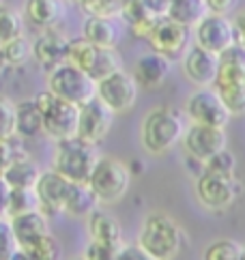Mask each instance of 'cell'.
<instances>
[{
    "mask_svg": "<svg viewBox=\"0 0 245 260\" xmlns=\"http://www.w3.org/2000/svg\"><path fill=\"white\" fill-rule=\"evenodd\" d=\"M183 134H185L183 120L170 106H159L150 110L142 123V132H140L144 148L153 155L168 153L183 138Z\"/></svg>",
    "mask_w": 245,
    "mask_h": 260,
    "instance_id": "3957f363",
    "label": "cell"
},
{
    "mask_svg": "<svg viewBox=\"0 0 245 260\" xmlns=\"http://www.w3.org/2000/svg\"><path fill=\"white\" fill-rule=\"evenodd\" d=\"M48 90H52L56 97L82 106L97 95V80H93L90 73L78 64L65 60L48 71Z\"/></svg>",
    "mask_w": 245,
    "mask_h": 260,
    "instance_id": "277c9868",
    "label": "cell"
},
{
    "mask_svg": "<svg viewBox=\"0 0 245 260\" xmlns=\"http://www.w3.org/2000/svg\"><path fill=\"white\" fill-rule=\"evenodd\" d=\"M120 69V58H118V54L114 52V48H97V54H95V58H93V64H90V78L93 80H101V78H106L110 76L112 71H116Z\"/></svg>",
    "mask_w": 245,
    "mask_h": 260,
    "instance_id": "f1b7e54d",
    "label": "cell"
},
{
    "mask_svg": "<svg viewBox=\"0 0 245 260\" xmlns=\"http://www.w3.org/2000/svg\"><path fill=\"white\" fill-rule=\"evenodd\" d=\"M142 3L155 17H164V15H168V9H170L172 0H142Z\"/></svg>",
    "mask_w": 245,
    "mask_h": 260,
    "instance_id": "ab89813d",
    "label": "cell"
},
{
    "mask_svg": "<svg viewBox=\"0 0 245 260\" xmlns=\"http://www.w3.org/2000/svg\"><path fill=\"white\" fill-rule=\"evenodd\" d=\"M15 134L22 140H30L43 134V116L35 97L15 104Z\"/></svg>",
    "mask_w": 245,
    "mask_h": 260,
    "instance_id": "603a6c76",
    "label": "cell"
},
{
    "mask_svg": "<svg viewBox=\"0 0 245 260\" xmlns=\"http://www.w3.org/2000/svg\"><path fill=\"white\" fill-rule=\"evenodd\" d=\"M9 224H11L13 237L20 245V252L30 247L35 241H39L43 235L50 232V224H48V215L41 209L28 211V213H20V215H11L9 217Z\"/></svg>",
    "mask_w": 245,
    "mask_h": 260,
    "instance_id": "e0dca14e",
    "label": "cell"
},
{
    "mask_svg": "<svg viewBox=\"0 0 245 260\" xmlns=\"http://www.w3.org/2000/svg\"><path fill=\"white\" fill-rule=\"evenodd\" d=\"M234 32H237V43H241L245 48V9L234 17Z\"/></svg>",
    "mask_w": 245,
    "mask_h": 260,
    "instance_id": "60d3db41",
    "label": "cell"
},
{
    "mask_svg": "<svg viewBox=\"0 0 245 260\" xmlns=\"http://www.w3.org/2000/svg\"><path fill=\"white\" fill-rule=\"evenodd\" d=\"M243 260H245V247H243Z\"/></svg>",
    "mask_w": 245,
    "mask_h": 260,
    "instance_id": "7bdbcfd3",
    "label": "cell"
},
{
    "mask_svg": "<svg viewBox=\"0 0 245 260\" xmlns=\"http://www.w3.org/2000/svg\"><path fill=\"white\" fill-rule=\"evenodd\" d=\"M9 191H11V187H9V183L5 181V176L0 174V217L7 215V204H9Z\"/></svg>",
    "mask_w": 245,
    "mask_h": 260,
    "instance_id": "b9f144b4",
    "label": "cell"
},
{
    "mask_svg": "<svg viewBox=\"0 0 245 260\" xmlns=\"http://www.w3.org/2000/svg\"><path fill=\"white\" fill-rule=\"evenodd\" d=\"M206 13H209L206 0H172L170 9H168V17L187 28H194Z\"/></svg>",
    "mask_w": 245,
    "mask_h": 260,
    "instance_id": "cb8c5ba5",
    "label": "cell"
},
{
    "mask_svg": "<svg viewBox=\"0 0 245 260\" xmlns=\"http://www.w3.org/2000/svg\"><path fill=\"white\" fill-rule=\"evenodd\" d=\"M118 260H150L148 254L140 245H122L120 252L116 254Z\"/></svg>",
    "mask_w": 245,
    "mask_h": 260,
    "instance_id": "f35d334b",
    "label": "cell"
},
{
    "mask_svg": "<svg viewBox=\"0 0 245 260\" xmlns=\"http://www.w3.org/2000/svg\"><path fill=\"white\" fill-rule=\"evenodd\" d=\"M69 185L71 181L67 176H63L54 168L39 174V179L35 183V191H37V198H39V209L48 217L63 213V204H65V198H67Z\"/></svg>",
    "mask_w": 245,
    "mask_h": 260,
    "instance_id": "9a60e30c",
    "label": "cell"
},
{
    "mask_svg": "<svg viewBox=\"0 0 245 260\" xmlns=\"http://www.w3.org/2000/svg\"><path fill=\"white\" fill-rule=\"evenodd\" d=\"M35 101L41 110L45 136L54 138V140H63V138L75 136V132H78L80 106L71 104L67 99L56 97L52 90H43L39 95H35Z\"/></svg>",
    "mask_w": 245,
    "mask_h": 260,
    "instance_id": "5b68a950",
    "label": "cell"
},
{
    "mask_svg": "<svg viewBox=\"0 0 245 260\" xmlns=\"http://www.w3.org/2000/svg\"><path fill=\"white\" fill-rule=\"evenodd\" d=\"M22 157H28L22 142H17V134L0 138V174L5 172V168H9L13 161L22 159Z\"/></svg>",
    "mask_w": 245,
    "mask_h": 260,
    "instance_id": "d6a6232c",
    "label": "cell"
},
{
    "mask_svg": "<svg viewBox=\"0 0 245 260\" xmlns=\"http://www.w3.org/2000/svg\"><path fill=\"white\" fill-rule=\"evenodd\" d=\"M138 82L134 73L122 69L112 71L110 76L97 82V97L106 104L114 114H125L138 101Z\"/></svg>",
    "mask_w": 245,
    "mask_h": 260,
    "instance_id": "52a82bcc",
    "label": "cell"
},
{
    "mask_svg": "<svg viewBox=\"0 0 245 260\" xmlns=\"http://www.w3.org/2000/svg\"><path fill=\"white\" fill-rule=\"evenodd\" d=\"M33 56V43L24 35L0 45V64L9 69H20Z\"/></svg>",
    "mask_w": 245,
    "mask_h": 260,
    "instance_id": "d4e9b609",
    "label": "cell"
},
{
    "mask_svg": "<svg viewBox=\"0 0 245 260\" xmlns=\"http://www.w3.org/2000/svg\"><path fill=\"white\" fill-rule=\"evenodd\" d=\"M97 54V45H93L90 41H86L84 37H78V39H69V50H67V60L82 67L84 71L90 69L93 58Z\"/></svg>",
    "mask_w": 245,
    "mask_h": 260,
    "instance_id": "f546056e",
    "label": "cell"
},
{
    "mask_svg": "<svg viewBox=\"0 0 245 260\" xmlns=\"http://www.w3.org/2000/svg\"><path fill=\"white\" fill-rule=\"evenodd\" d=\"M196 193L204 207L222 211V209L232 207L234 200L239 198L241 185L234 176L202 170V174L196 181Z\"/></svg>",
    "mask_w": 245,
    "mask_h": 260,
    "instance_id": "ba28073f",
    "label": "cell"
},
{
    "mask_svg": "<svg viewBox=\"0 0 245 260\" xmlns=\"http://www.w3.org/2000/svg\"><path fill=\"white\" fill-rule=\"evenodd\" d=\"M204 170L234 176V170H237V157H234V153L228 151V148H222V151H218L213 157H209V159L204 161Z\"/></svg>",
    "mask_w": 245,
    "mask_h": 260,
    "instance_id": "836d02e7",
    "label": "cell"
},
{
    "mask_svg": "<svg viewBox=\"0 0 245 260\" xmlns=\"http://www.w3.org/2000/svg\"><path fill=\"white\" fill-rule=\"evenodd\" d=\"M97 204H99V198L93 191L88 181H71L67 189V198H65V204H63V215L73 219H84L97 209Z\"/></svg>",
    "mask_w": 245,
    "mask_h": 260,
    "instance_id": "d6986e66",
    "label": "cell"
},
{
    "mask_svg": "<svg viewBox=\"0 0 245 260\" xmlns=\"http://www.w3.org/2000/svg\"><path fill=\"white\" fill-rule=\"evenodd\" d=\"M206 260H243V245L234 239H220L204 249Z\"/></svg>",
    "mask_w": 245,
    "mask_h": 260,
    "instance_id": "4dcf8cb0",
    "label": "cell"
},
{
    "mask_svg": "<svg viewBox=\"0 0 245 260\" xmlns=\"http://www.w3.org/2000/svg\"><path fill=\"white\" fill-rule=\"evenodd\" d=\"M0 69H3V64H0Z\"/></svg>",
    "mask_w": 245,
    "mask_h": 260,
    "instance_id": "f6af8a7d",
    "label": "cell"
},
{
    "mask_svg": "<svg viewBox=\"0 0 245 260\" xmlns=\"http://www.w3.org/2000/svg\"><path fill=\"white\" fill-rule=\"evenodd\" d=\"M39 209V198H37L35 187H11L9 191V204H7V217L20 215Z\"/></svg>",
    "mask_w": 245,
    "mask_h": 260,
    "instance_id": "4316f807",
    "label": "cell"
},
{
    "mask_svg": "<svg viewBox=\"0 0 245 260\" xmlns=\"http://www.w3.org/2000/svg\"><path fill=\"white\" fill-rule=\"evenodd\" d=\"M24 15L35 28L48 30L56 28L65 15L63 0H26Z\"/></svg>",
    "mask_w": 245,
    "mask_h": 260,
    "instance_id": "44dd1931",
    "label": "cell"
},
{
    "mask_svg": "<svg viewBox=\"0 0 245 260\" xmlns=\"http://www.w3.org/2000/svg\"><path fill=\"white\" fill-rule=\"evenodd\" d=\"M146 41L150 45L153 52L164 54L168 58H181L185 50L190 48V41H192V28L178 24L174 20H170L168 15L164 17H157L155 26L150 28Z\"/></svg>",
    "mask_w": 245,
    "mask_h": 260,
    "instance_id": "30bf717a",
    "label": "cell"
},
{
    "mask_svg": "<svg viewBox=\"0 0 245 260\" xmlns=\"http://www.w3.org/2000/svg\"><path fill=\"white\" fill-rule=\"evenodd\" d=\"M185 114L192 123L200 125H213V127H226L230 120V110L226 108L220 92L213 86H202L192 92L185 104Z\"/></svg>",
    "mask_w": 245,
    "mask_h": 260,
    "instance_id": "9c48e42d",
    "label": "cell"
},
{
    "mask_svg": "<svg viewBox=\"0 0 245 260\" xmlns=\"http://www.w3.org/2000/svg\"><path fill=\"white\" fill-rule=\"evenodd\" d=\"M88 15H116L120 11L118 0H78Z\"/></svg>",
    "mask_w": 245,
    "mask_h": 260,
    "instance_id": "8d00e7d4",
    "label": "cell"
},
{
    "mask_svg": "<svg viewBox=\"0 0 245 260\" xmlns=\"http://www.w3.org/2000/svg\"><path fill=\"white\" fill-rule=\"evenodd\" d=\"M69 39L58 28L41 30L39 37L33 41V58L41 64L45 71H52L60 62L67 60Z\"/></svg>",
    "mask_w": 245,
    "mask_h": 260,
    "instance_id": "2e32d148",
    "label": "cell"
},
{
    "mask_svg": "<svg viewBox=\"0 0 245 260\" xmlns=\"http://www.w3.org/2000/svg\"><path fill=\"white\" fill-rule=\"evenodd\" d=\"M15 134V104L7 97H0V138Z\"/></svg>",
    "mask_w": 245,
    "mask_h": 260,
    "instance_id": "d590c367",
    "label": "cell"
},
{
    "mask_svg": "<svg viewBox=\"0 0 245 260\" xmlns=\"http://www.w3.org/2000/svg\"><path fill=\"white\" fill-rule=\"evenodd\" d=\"M138 245L150 260H170L181 254L183 230L166 213H150L140 226Z\"/></svg>",
    "mask_w": 245,
    "mask_h": 260,
    "instance_id": "6da1fadb",
    "label": "cell"
},
{
    "mask_svg": "<svg viewBox=\"0 0 245 260\" xmlns=\"http://www.w3.org/2000/svg\"><path fill=\"white\" fill-rule=\"evenodd\" d=\"M84 258H90V260H112L116 258V252L108 245L99 243V241H93L86 245V249H84Z\"/></svg>",
    "mask_w": 245,
    "mask_h": 260,
    "instance_id": "74e56055",
    "label": "cell"
},
{
    "mask_svg": "<svg viewBox=\"0 0 245 260\" xmlns=\"http://www.w3.org/2000/svg\"><path fill=\"white\" fill-rule=\"evenodd\" d=\"M88 185L97 193L99 202L103 204H114L122 200V196L129 191L131 185V172L127 164L114 157H99L95 168L88 176Z\"/></svg>",
    "mask_w": 245,
    "mask_h": 260,
    "instance_id": "8992f818",
    "label": "cell"
},
{
    "mask_svg": "<svg viewBox=\"0 0 245 260\" xmlns=\"http://www.w3.org/2000/svg\"><path fill=\"white\" fill-rule=\"evenodd\" d=\"M224 129L226 127L192 123L181 138L187 157H192L198 164H204L209 157H213L218 151L226 148L228 146V136H226Z\"/></svg>",
    "mask_w": 245,
    "mask_h": 260,
    "instance_id": "8fae6325",
    "label": "cell"
},
{
    "mask_svg": "<svg viewBox=\"0 0 245 260\" xmlns=\"http://www.w3.org/2000/svg\"><path fill=\"white\" fill-rule=\"evenodd\" d=\"M20 258V245L13 237L11 224L5 219H0V260H11Z\"/></svg>",
    "mask_w": 245,
    "mask_h": 260,
    "instance_id": "e575fe53",
    "label": "cell"
},
{
    "mask_svg": "<svg viewBox=\"0 0 245 260\" xmlns=\"http://www.w3.org/2000/svg\"><path fill=\"white\" fill-rule=\"evenodd\" d=\"M112 123H114V112L95 95L90 101L80 106L78 132H75V136H80L93 144H99L112 129Z\"/></svg>",
    "mask_w": 245,
    "mask_h": 260,
    "instance_id": "4fadbf2b",
    "label": "cell"
},
{
    "mask_svg": "<svg viewBox=\"0 0 245 260\" xmlns=\"http://www.w3.org/2000/svg\"><path fill=\"white\" fill-rule=\"evenodd\" d=\"M39 174H41V170L37 168V164L30 159V157H22V159L13 161L3 172L9 187H35Z\"/></svg>",
    "mask_w": 245,
    "mask_h": 260,
    "instance_id": "484cf974",
    "label": "cell"
},
{
    "mask_svg": "<svg viewBox=\"0 0 245 260\" xmlns=\"http://www.w3.org/2000/svg\"><path fill=\"white\" fill-rule=\"evenodd\" d=\"M196 43L204 50L222 54L226 48L237 43V32H234V20H230L226 13L209 11L200 22L194 26Z\"/></svg>",
    "mask_w": 245,
    "mask_h": 260,
    "instance_id": "7c38bea8",
    "label": "cell"
},
{
    "mask_svg": "<svg viewBox=\"0 0 245 260\" xmlns=\"http://www.w3.org/2000/svg\"><path fill=\"white\" fill-rule=\"evenodd\" d=\"M97 144L84 140L80 136H69L56 140L52 168L58 170L69 181H88V176L99 159Z\"/></svg>",
    "mask_w": 245,
    "mask_h": 260,
    "instance_id": "7a4b0ae2",
    "label": "cell"
},
{
    "mask_svg": "<svg viewBox=\"0 0 245 260\" xmlns=\"http://www.w3.org/2000/svg\"><path fill=\"white\" fill-rule=\"evenodd\" d=\"M22 35V17L11 7L0 5V45Z\"/></svg>",
    "mask_w": 245,
    "mask_h": 260,
    "instance_id": "1f68e13d",
    "label": "cell"
},
{
    "mask_svg": "<svg viewBox=\"0 0 245 260\" xmlns=\"http://www.w3.org/2000/svg\"><path fill=\"white\" fill-rule=\"evenodd\" d=\"M63 254V247L58 243V239H56L52 232L48 235H43L39 241H35V243L20 252V258H30V260H56L60 258Z\"/></svg>",
    "mask_w": 245,
    "mask_h": 260,
    "instance_id": "83f0119b",
    "label": "cell"
},
{
    "mask_svg": "<svg viewBox=\"0 0 245 260\" xmlns=\"http://www.w3.org/2000/svg\"><path fill=\"white\" fill-rule=\"evenodd\" d=\"M170 76V58L159 52L142 54L134 64V78L142 88H159Z\"/></svg>",
    "mask_w": 245,
    "mask_h": 260,
    "instance_id": "ac0fdd59",
    "label": "cell"
},
{
    "mask_svg": "<svg viewBox=\"0 0 245 260\" xmlns=\"http://www.w3.org/2000/svg\"><path fill=\"white\" fill-rule=\"evenodd\" d=\"M118 3H122V0H118Z\"/></svg>",
    "mask_w": 245,
    "mask_h": 260,
    "instance_id": "bcb514c9",
    "label": "cell"
},
{
    "mask_svg": "<svg viewBox=\"0 0 245 260\" xmlns=\"http://www.w3.org/2000/svg\"><path fill=\"white\" fill-rule=\"evenodd\" d=\"M82 37L97 48H116L120 28L114 22V15H88L82 26Z\"/></svg>",
    "mask_w": 245,
    "mask_h": 260,
    "instance_id": "ffe728a7",
    "label": "cell"
},
{
    "mask_svg": "<svg viewBox=\"0 0 245 260\" xmlns=\"http://www.w3.org/2000/svg\"><path fill=\"white\" fill-rule=\"evenodd\" d=\"M75 3H78V0H75Z\"/></svg>",
    "mask_w": 245,
    "mask_h": 260,
    "instance_id": "7dc6e473",
    "label": "cell"
},
{
    "mask_svg": "<svg viewBox=\"0 0 245 260\" xmlns=\"http://www.w3.org/2000/svg\"><path fill=\"white\" fill-rule=\"evenodd\" d=\"M183 73L185 78L192 82L194 86L202 88V86H213L215 78L220 71V56L215 52L204 50L202 45H190L183 54Z\"/></svg>",
    "mask_w": 245,
    "mask_h": 260,
    "instance_id": "5bb4252c",
    "label": "cell"
},
{
    "mask_svg": "<svg viewBox=\"0 0 245 260\" xmlns=\"http://www.w3.org/2000/svg\"><path fill=\"white\" fill-rule=\"evenodd\" d=\"M86 219H88L90 239L93 241H99V243L108 245V247H112L118 254L120 247H122V232H120L118 221L112 217V215H108V213L97 211V209L93 211Z\"/></svg>",
    "mask_w": 245,
    "mask_h": 260,
    "instance_id": "7402d4cb",
    "label": "cell"
},
{
    "mask_svg": "<svg viewBox=\"0 0 245 260\" xmlns=\"http://www.w3.org/2000/svg\"><path fill=\"white\" fill-rule=\"evenodd\" d=\"M0 5H3V0H0Z\"/></svg>",
    "mask_w": 245,
    "mask_h": 260,
    "instance_id": "ee69618b",
    "label": "cell"
}]
</instances>
